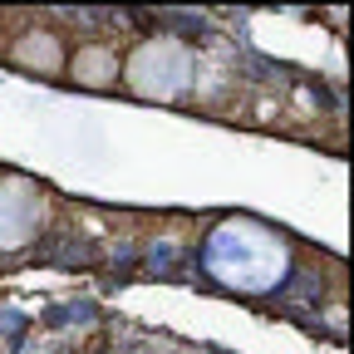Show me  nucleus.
<instances>
[{
    "mask_svg": "<svg viewBox=\"0 0 354 354\" xmlns=\"http://www.w3.org/2000/svg\"><path fill=\"white\" fill-rule=\"evenodd\" d=\"M207 266L216 281H227L236 290H271L286 276L290 256H286L281 236H271L256 221H227L207 241Z\"/></svg>",
    "mask_w": 354,
    "mask_h": 354,
    "instance_id": "nucleus-1",
    "label": "nucleus"
},
{
    "mask_svg": "<svg viewBox=\"0 0 354 354\" xmlns=\"http://www.w3.org/2000/svg\"><path fill=\"white\" fill-rule=\"evenodd\" d=\"M128 84L143 99H177L192 84V55L177 39H148L138 55L128 59Z\"/></svg>",
    "mask_w": 354,
    "mask_h": 354,
    "instance_id": "nucleus-2",
    "label": "nucleus"
},
{
    "mask_svg": "<svg viewBox=\"0 0 354 354\" xmlns=\"http://www.w3.org/2000/svg\"><path fill=\"white\" fill-rule=\"evenodd\" d=\"M39 227V192L25 177H0V251L30 241Z\"/></svg>",
    "mask_w": 354,
    "mask_h": 354,
    "instance_id": "nucleus-3",
    "label": "nucleus"
},
{
    "mask_svg": "<svg viewBox=\"0 0 354 354\" xmlns=\"http://www.w3.org/2000/svg\"><path fill=\"white\" fill-rule=\"evenodd\" d=\"M74 74H79V84H109L113 79V59L104 50H84L79 64H74Z\"/></svg>",
    "mask_w": 354,
    "mask_h": 354,
    "instance_id": "nucleus-4",
    "label": "nucleus"
},
{
    "mask_svg": "<svg viewBox=\"0 0 354 354\" xmlns=\"http://www.w3.org/2000/svg\"><path fill=\"white\" fill-rule=\"evenodd\" d=\"M20 59H25L30 69H55V64H59V50H55L50 35H35V39L20 44Z\"/></svg>",
    "mask_w": 354,
    "mask_h": 354,
    "instance_id": "nucleus-5",
    "label": "nucleus"
}]
</instances>
